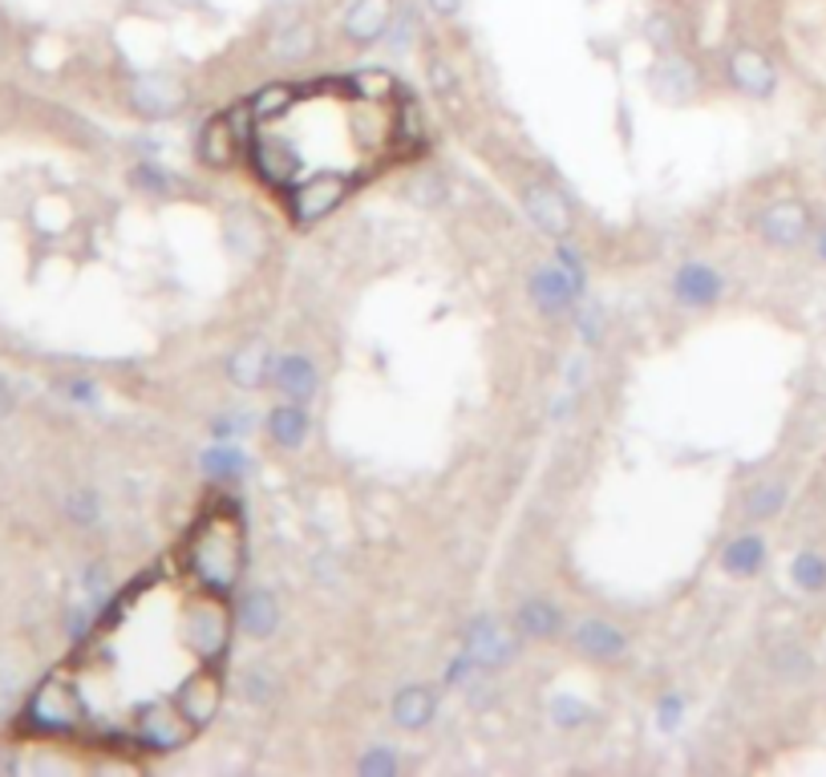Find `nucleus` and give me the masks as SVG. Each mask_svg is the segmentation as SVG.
Instances as JSON below:
<instances>
[{
	"label": "nucleus",
	"instance_id": "nucleus-1",
	"mask_svg": "<svg viewBox=\"0 0 826 777\" xmlns=\"http://www.w3.org/2000/svg\"><path fill=\"white\" fill-rule=\"evenodd\" d=\"M232 596L207 588L175 547L167 563L130 579L90 636L29 700L46 737L175 754L224 709Z\"/></svg>",
	"mask_w": 826,
	"mask_h": 777
},
{
	"label": "nucleus",
	"instance_id": "nucleus-2",
	"mask_svg": "<svg viewBox=\"0 0 826 777\" xmlns=\"http://www.w3.org/2000/svg\"><path fill=\"white\" fill-rule=\"evenodd\" d=\"M413 106L385 73L276 86L252 106L247 158L296 223H316L377 175L410 155Z\"/></svg>",
	"mask_w": 826,
	"mask_h": 777
},
{
	"label": "nucleus",
	"instance_id": "nucleus-3",
	"mask_svg": "<svg viewBox=\"0 0 826 777\" xmlns=\"http://www.w3.org/2000/svg\"><path fill=\"white\" fill-rule=\"evenodd\" d=\"M179 551L207 588L232 596L235 583L244 579L247 563V531L244 519H239V506L232 499H215L212 506H203Z\"/></svg>",
	"mask_w": 826,
	"mask_h": 777
},
{
	"label": "nucleus",
	"instance_id": "nucleus-4",
	"mask_svg": "<svg viewBox=\"0 0 826 777\" xmlns=\"http://www.w3.org/2000/svg\"><path fill=\"white\" fill-rule=\"evenodd\" d=\"M239 150H247V134L235 130L232 114L215 118V122H207V130H203V142H199V155H203V163H207V167H232L235 158H239Z\"/></svg>",
	"mask_w": 826,
	"mask_h": 777
},
{
	"label": "nucleus",
	"instance_id": "nucleus-5",
	"mask_svg": "<svg viewBox=\"0 0 826 777\" xmlns=\"http://www.w3.org/2000/svg\"><path fill=\"white\" fill-rule=\"evenodd\" d=\"M523 203H527V215H531V219H535L543 232H551V235H568L571 232V207L563 203V195H559V190L527 187Z\"/></svg>",
	"mask_w": 826,
	"mask_h": 777
},
{
	"label": "nucleus",
	"instance_id": "nucleus-6",
	"mask_svg": "<svg viewBox=\"0 0 826 777\" xmlns=\"http://www.w3.org/2000/svg\"><path fill=\"white\" fill-rule=\"evenodd\" d=\"M462 652L474 660V665L482 668H494V665H503L507 656H511V640H507L499 628H494L486 616H479V620L470 623V632H466V648Z\"/></svg>",
	"mask_w": 826,
	"mask_h": 777
},
{
	"label": "nucleus",
	"instance_id": "nucleus-7",
	"mask_svg": "<svg viewBox=\"0 0 826 777\" xmlns=\"http://www.w3.org/2000/svg\"><path fill=\"white\" fill-rule=\"evenodd\" d=\"M135 106L146 118H170L183 106V86L170 78H142L135 89Z\"/></svg>",
	"mask_w": 826,
	"mask_h": 777
},
{
	"label": "nucleus",
	"instance_id": "nucleus-8",
	"mask_svg": "<svg viewBox=\"0 0 826 777\" xmlns=\"http://www.w3.org/2000/svg\"><path fill=\"white\" fill-rule=\"evenodd\" d=\"M761 235L778 247H794L806 235V212L798 203H774L770 212L761 215Z\"/></svg>",
	"mask_w": 826,
	"mask_h": 777
},
{
	"label": "nucleus",
	"instance_id": "nucleus-9",
	"mask_svg": "<svg viewBox=\"0 0 826 777\" xmlns=\"http://www.w3.org/2000/svg\"><path fill=\"white\" fill-rule=\"evenodd\" d=\"M576 279L563 272V267H543V272H535V279H531V296H535V304L543 312H563L571 304V296H576Z\"/></svg>",
	"mask_w": 826,
	"mask_h": 777
},
{
	"label": "nucleus",
	"instance_id": "nucleus-10",
	"mask_svg": "<svg viewBox=\"0 0 826 777\" xmlns=\"http://www.w3.org/2000/svg\"><path fill=\"white\" fill-rule=\"evenodd\" d=\"M385 24H390V0H357L345 17V33L357 45H368L385 33Z\"/></svg>",
	"mask_w": 826,
	"mask_h": 777
},
{
	"label": "nucleus",
	"instance_id": "nucleus-11",
	"mask_svg": "<svg viewBox=\"0 0 826 777\" xmlns=\"http://www.w3.org/2000/svg\"><path fill=\"white\" fill-rule=\"evenodd\" d=\"M729 69H734L737 86L746 89V94H754V98H766V94H774V66L761 53H754V49H741V53H734Z\"/></svg>",
	"mask_w": 826,
	"mask_h": 777
},
{
	"label": "nucleus",
	"instance_id": "nucleus-12",
	"mask_svg": "<svg viewBox=\"0 0 826 777\" xmlns=\"http://www.w3.org/2000/svg\"><path fill=\"white\" fill-rule=\"evenodd\" d=\"M576 648H580L583 656H596V660H612V656L625 652V636L616 632L612 623L583 620L580 628H576Z\"/></svg>",
	"mask_w": 826,
	"mask_h": 777
},
{
	"label": "nucleus",
	"instance_id": "nucleus-13",
	"mask_svg": "<svg viewBox=\"0 0 826 777\" xmlns=\"http://www.w3.org/2000/svg\"><path fill=\"white\" fill-rule=\"evenodd\" d=\"M672 288H677V301H685V304H709V301H717L721 279L701 264H685L681 272H677V279H672Z\"/></svg>",
	"mask_w": 826,
	"mask_h": 777
},
{
	"label": "nucleus",
	"instance_id": "nucleus-14",
	"mask_svg": "<svg viewBox=\"0 0 826 777\" xmlns=\"http://www.w3.org/2000/svg\"><path fill=\"white\" fill-rule=\"evenodd\" d=\"M276 381H279V389L288 393V401H308L316 389V368H313V361H304V356H284L276 368Z\"/></svg>",
	"mask_w": 826,
	"mask_h": 777
},
{
	"label": "nucleus",
	"instance_id": "nucleus-15",
	"mask_svg": "<svg viewBox=\"0 0 826 777\" xmlns=\"http://www.w3.org/2000/svg\"><path fill=\"white\" fill-rule=\"evenodd\" d=\"M276 620H279V611L268 591H252V596L239 603V623H244L247 636H259V640H264V636L276 628Z\"/></svg>",
	"mask_w": 826,
	"mask_h": 777
},
{
	"label": "nucleus",
	"instance_id": "nucleus-16",
	"mask_svg": "<svg viewBox=\"0 0 826 777\" xmlns=\"http://www.w3.org/2000/svg\"><path fill=\"white\" fill-rule=\"evenodd\" d=\"M434 717V697H430V689H402L397 692V700H393V721L402 725V729H422L425 721Z\"/></svg>",
	"mask_w": 826,
	"mask_h": 777
},
{
	"label": "nucleus",
	"instance_id": "nucleus-17",
	"mask_svg": "<svg viewBox=\"0 0 826 777\" xmlns=\"http://www.w3.org/2000/svg\"><path fill=\"white\" fill-rule=\"evenodd\" d=\"M227 373H232L235 385L259 389V385H264V377H268V353H264L259 345L239 348V353L232 356V365H227Z\"/></svg>",
	"mask_w": 826,
	"mask_h": 777
},
{
	"label": "nucleus",
	"instance_id": "nucleus-18",
	"mask_svg": "<svg viewBox=\"0 0 826 777\" xmlns=\"http://www.w3.org/2000/svg\"><path fill=\"white\" fill-rule=\"evenodd\" d=\"M272 437H276L279 445H301L304 442V430H308V417H304V410L292 401V405H279L276 413H272Z\"/></svg>",
	"mask_w": 826,
	"mask_h": 777
},
{
	"label": "nucleus",
	"instance_id": "nucleus-19",
	"mask_svg": "<svg viewBox=\"0 0 826 777\" xmlns=\"http://www.w3.org/2000/svg\"><path fill=\"white\" fill-rule=\"evenodd\" d=\"M514 620H519V628H523L527 636H535V640H551V636L563 628V620H559V611L551 608V603H527Z\"/></svg>",
	"mask_w": 826,
	"mask_h": 777
},
{
	"label": "nucleus",
	"instance_id": "nucleus-20",
	"mask_svg": "<svg viewBox=\"0 0 826 777\" xmlns=\"http://www.w3.org/2000/svg\"><path fill=\"white\" fill-rule=\"evenodd\" d=\"M761 559H766V547H761V539L746 534V539H737V543H729V551H726V571H729V576H754V571L761 567Z\"/></svg>",
	"mask_w": 826,
	"mask_h": 777
},
{
	"label": "nucleus",
	"instance_id": "nucleus-21",
	"mask_svg": "<svg viewBox=\"0 0 826 777\" xmlns=\"http://www.w3.org/2000/svg\"><path fill=\"white\" fill-rule=\"evenodd\" d=\"M790 576H794V583H798L803 591H823L826 588V563H823V555H815V551H803V555L794 559Z\"/></svg>",
	"mask_w": 826,
	"mask_h": 777
},
{
	"label": "nucleus",
	"instance_id": "nucleus-22",
	"mask_svg": "<svg viewBox=\"0 0 826 777\" xmlns=\"http://www.w3.org/2000/svg\"><path fill=\"white\" fill-rule=\"evenodd\" d=\"M781 499H786V490L781 486H761L758 494L746 502V511L754 514V519H770V514L781 506Z\"/></svg>",
	"mask_w": 826,
	"mask_h": 777
},
{
	"label": "nucleus",
	"instance_id": "nucleus-23",
	"mask_svg": "<svg viewBox=\"0 0 826 777\" xmlns=\"http://www.w3.org/2000/svg\"><path fill=\"white\" fill-rule=\"evenodd\" d=\"M207 470H212L215 478H232L244 470V462H239L235 450H215V454H207Z\"/></svg>",
	"mask_w": 826,
	"mask_h": 777
},
{
	"label": "nucleus",
	"instance_id": "nucleus-24",
	"mask_svg": "<svg viewBox=\"0 0 826 777\" xmlns=\"http://www.w3.org/2000/svg\"><path fill=\"white\" fill-rule=\"evenodd\" d=\"M393 769H397V761H393V754H385V749H373V754L361 761V774H368V777H377V774L390 777Z\"/></svg>",
	"mask_w": 826,
	"mask_h": 777
},
{
	"label": "nucleus",
	"instance_id": "nucleus-25",
	"mask_svg": "<svg viewBox=\"0 0 826 777\" xmlns=\"http://www.w3.org/2000/svg\"><path fill=\"white\" fill-rule=\"evenodd\" d=\"M551 709H555V721L559 725H576V721H583V712H588L583 705H576V700H568V697H559Z\"/></svg>",
	"mask_w": 826,
	"mask_h": 777
},
{
	"label": "nucleus",
	"instance_id": "nucleus-26",
	"mask_svg": "<svg viewBox=\"0 0 826 777\" xmlns=\"http://www.w3.org/2000/svg\"><path fill=\"white\" fill-rule=\"evenodd\" d=\"M681 709H685L681 697H665V700H660V725H665V729L681 725Z\"/></svg>",
	"mask_w": 826,
	"mask_h": 777
},
{
	"label": "nucleus",
	"instance_id": "nucleus-27",
	"mask_svg": "<svg viewBox=\"0 0 826 777\" xmlns=\"http://www.w3.org/2000/svg\"><path fill=\"white\" fill-rule=\"evenodd\" d=\"M9 405H12V397H9V389L0 385V417H4V413H9Z\"/></svg>",
	"mask_w": 826,
	"mask_h": 777
},
{
	"label": "nucleus",
	"instance_id": "nucleus-28",
	"mask_svg": "<svg viewBox=\"0 0 826 777\" xmlns=\"http://www.w3.org/2000/svg\"><path fill=\"white\" fill-rule=\"evenodd\" d=\"M434 9L437 12H454V9H459V0H434Z\"/></svg>",
	"mask_w": 826,
	"mask_h": 777
}]
</instances>
